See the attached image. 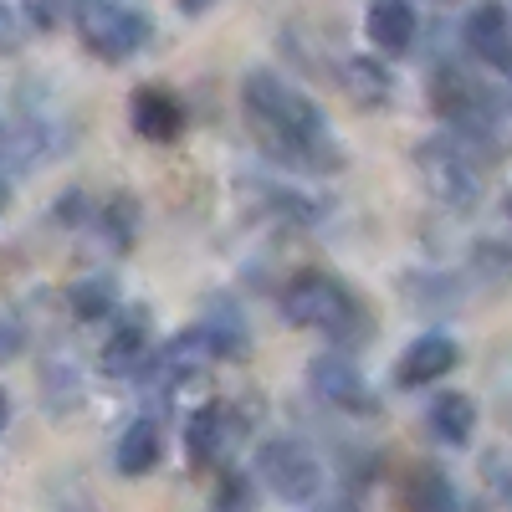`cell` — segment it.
I'll return each mask as SVG.
<instances>
[{
  "label": "cell",
  "instance_id": "6da1fadb",
  "mask_svg": "<svg viewBox=\"0 0 512 512\" xmlns=\"http://www.w3.org/2000/svg\"><path fill=\"white\" fill-rule=\"evenodd\" d=\"M241 103L272 159H282L292 169H338L344 164V149L328 134V113L303 88H292L287 77L251 72L241 82Z\"/></svg>",
  "mask_w": 512,
  "mask_h": 512
},
{
  "label": "cell",
  "instance_id": "7a4b0ae2",
  "mask_svg": "<svg viewBox=\"0 0 512 512\" xmlns=\"http://www.w3.org/2000/svg\"><path fill=\"white\" fill-rule=\"evenodd\" d=\"M277 308L292 328H318V333H333V338H344V333H359L364 328V308H359V297L328 277V272H297L282 297H277Z\"/></svg>",
  "mask_w": 512,
  "mask_h": 512
},
{
  "label": "cell",
  "instance_id": "3957f363",
  "mask_svg": "<svg viewBox=\"0 0 512 512\" xmlns=\"http://www.w3.org/2000/svg\"><path fill=\"white\" fill-rule=\"evenodd\" d=\"M82 47L103 62H123L134 57L149 41V16L139 6H118V0H98V6H77L72 11Z\"/></svg>",
  "mask_w": 512,
  "mask_h": 512
},
{
  "label": "cell",
  "instance_id": "277c9868",
  "mask_svg": "<svg viewBox=\"0 0 512 512\" xmlns=\"http://www.w3.org/2000/svg\"><path fill=\"white\" fill-rule=\"evenodd\" d=\"M415 169H420L425 190H431L441 205H451V210H472L482 200V169L451 139H425L415 149Z\"/></svg>",
  "mask_w": 512,
  "mask_h": 512
},
{
  "label": "cell",
  "instance_id": "5b68a950",
  "mask_svg": "<svg viewBox=\"0 0 512 512\" xmlns=\"http://www.w3.org/2000/svg\"><path fill=\"white\" fill-rule=\"evenodd\" d=\"M256 477L282 502H313L323 492V461L313 456V446L277 436V441H262V451H256Z\"/></svg>",
  "mask_w": 512,
  "mask_h": 512
},
{
  "label": "cell",
  "instance_id": "8992f818",
  "mask_svg": "<svg viewBox=\"0 0 512 512\" xmlns=\"http://www.w3.org/2000/svg\"><path fill=\"white\" fill-rule=\"evenodd\" d=\"M308 384H313V395H318L323 405H333V410L374 415V390H369V379L359 374V364H349V359H338V354L313 359Z\"/></svg>",
  "mask_w": 512,
  "mask_h": 512
},
{
  "label": "cell",
  "instance_id": "52a82bcc",
  "mask_svg": "<svg viewBox=\"0 0 512 512\" xmlns=\"http://www.w3.org/2000/svg\"><path fill=\"white\" fill-rule=\"evenodd\" d=\"M431 103H436V113L451 118V123H487V118H492V93L482 88L477 77L451 72V67L436 72V82H431Z\"/></svg>",
  "mask_w": 512,
  "mask_h": 512
},
{
  "label": "cell",
  "instance_id": "ba28073f",
  "mask_svg": "<svg viewBox=\"0 0 512 512\" xmlns=\"http://www.w3.org/2000/svg\"><path fill=\"white\" fill-rule=\"evenodd\" d=\"M456 364H461L456 338H446V333H420L415 344L400 354L395 379L405 384V390H420V384H436V379H446Z\"/></svg>",
  "mask_w": 512,
  "mask_h": 512
},
{
  "label": "cell",
  "instance_id": "9c48e42d",
  "mask_svg": "<svg viewBox=\"0 0 512 512\" xmlns=\"http://www.w3.org/2000/svg\"><path fill=\"white\" fill-rule=\"evenodd\" d=\"M466 47L492 72H512V16L502 6H477L466 16Z\"/></svg>",
  "mask_w": 512,
  "mask_h": 512
},
{
  "label": "cell",
  "instance_id": "30bf717a",
  "mask_svg": "<svg viewBox=\"0 0 512 512\" xmlns=\"http://www.w3.org/2000/svg\"><path fill=\"white\" fill-rule=\"evenodd\" d=\"M128 118H134V128L154 144L180 139V128H185V108L169 88H139L134 98H128Z\"/></svg>",
  "mask_w": 512,
  "mask_h": 512
},
{
  "label": "cell",
  "instance_id": "8fae6325",
  "mask_svg": "<svg viewBox=\"0 0 512 512\" xmlns=\"http://www.w3.org/2000/svg\"><path fill=\"white\" fill-rule=\"evenodd\" d=\"M364 31H369V41L384 57H405L415 47V36H420V11L400 6V0H384V6L364 11Z\"/></svg>",
  "mask_w": 512,
  "mask_h": 512
},
{
  "label": "cell",
  "instance_id": "7c38bea8",
  "mask_svg": "<svg viewBox=\"0 0 512 512\" xmlns=\"http://www.w3.org/2000/svg\"><path fill=\"white\" fill-rule=\"evenodd\" d=\"M149 359H154V349H149V323H144V313H128V318L103 338V369H108V374H144Z\"/></svg>",
  "mask_w": 512,
  "mask_h": 512
},
{
  "label": "cell",
  "instance_id": "4fadbf2b",
  "mask_svg": "<svg viewBox=\"0 0 512 512\" xmlns=\"http://www.w3.org/2000/svg\"><path fill=\"white\" fill-rule=\"evenodd\" d=\"M159 456H164L159 420H149V415L128 420L123 436H118V446H113V466H118V472H123V477H144V472H154V466H159Z\"/></svg>",
  "mask_w": 512,
  "mask_h": 512
},
{
  "label": "cell",
  "instance_id": "5bb4252c",
  "mask_svg": "<svg viewBox=\"0 0 512 512\" xmlns=\"http://www.w3.org/2000/svg\"><path fill=\"white\" fill-rule=\"evenodd\" d=\"M338 88H344L359 108H379V103H390L395 77L384 72V62H374V57H344L338 62Z\"/></svg>",
  "mask_w": 512,
  "mask_h": 512
},
{
  "label": "cell",
  "instance_id": "9a60e30c",
  "mask_svg": "<svg viewBox=\"0 0 512 512\" xmlns=\"http://www.w3.org/2000/svg\"><path fill=\"white\" fill-rule=\"evenodd\" d=\"M431 431L446 446H466V441H472V431H477V405L466 400V395H436L431 400Z\"/></svg>",
  "mask_w": 512,
  "mask_h": 512
},
{
  "label": "cell",
  "instance_id": "2e32d148",
  "mask_svg": "<svg viewBox=\"0 0 512 512\" xmlns=\"http://www.w3.org/2000/svg\"><path fill=\"white\" fill-rule=\"evenodd\" d=\"M226 431H231V420H226V405H205L190 415L185 425V441H190V456L195 461H216L226 451Z\"/></svg>",
  "mask_w": 512,
  "mask_h": 512
},
{
  "label": "cell",
  "instance_id": "e0dca14e",
  "mask_svg": "<svg viewBox=\"0 0 512 512\" xmlns=\"http://www.w3.org/2000/svg\"><path fill=\"white\" fill-rule=\"evenodd\" d=\"M67 303H72L77 323H103L118 308V287H113V277H82V282H72Z\"/></svg>",
  "mask_w": 512,
  "mask_h": 512
},
{
  "label": "cell",
  "instance_id": "ac0fdd59",
  "mask_svg": "<svg viewBox=\"0 0 512 512\" xmlns=\"http://www.w3.org/2000/svg\"><path fill=\"white\" fill-rule=\"evenodd\" d=\"M21 349V318L16 313H0V359H11Z\"/></svg>",
  "mask_w": 512,
  "mask_h": 512
},
{
  "label": "cell",
  "instance_id": "d6986e66",
  "mask_svg": "<svg viewBox=\"0 0 512 512\" xmlns=\"http://www.w3.org/2000/svg\"><path fill=\"white\" fill-rule=\"evenodd\" d=\"M21 11H11V6H0V52H11L16 47V36H21Z\"/></svg>",
  "mask_w": 512,
  "mask_h": 512
},
{
  "label": "cell",
  "instance_id": "ffe728a7",
  "mask_svg": "<svg viewBox=\"0 0 512 512\" xmlns=\"http://www.w3.org/2000/svg\"><path fill=\"white\" fill-rule=\"evenodd\" d=\"M6 200H11V180L0 175V210H6Z\"/></svg>",
  "mask_w": 512,
  "mask_h": 512
},
{
  "label": "cell",
  "instance_id": "44dd1931",
  "mask_svg": "<svg viewBox=\"0 0 512 512\" xmlns=\"http://www.w3.org/2000/svg\"><path fill=\"white\" fill-rule=\"evenodd\" d=\"M6 410H11V405H6V390H0V425H6Z\"/></svg>",
  "mask_w": 512,
  "mask_h": 512
},
{
  "label": "cell",
  "instance_id": "7402d4cb",
  "mask_svg": "<svg viewBox=\"0 0 512 512\" xmlns=\"http://www.w3.org/2000/svg\"><path fill=\"white\" fill-rule=\"evenodd\" d=\"M507 216H512V195H507Z\"/></svg>",
  "mask_w": 512,
  "mask_h": 512
}]
</instances>
